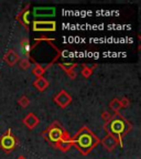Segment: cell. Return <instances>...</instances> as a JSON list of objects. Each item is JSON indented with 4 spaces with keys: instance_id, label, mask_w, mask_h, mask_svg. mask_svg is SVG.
I'll return each mask as SVG.
<instances>
[{
    "instance_id": "cell-6",
    "label": "cell",
    "mask_w": 141,
    "mask_h": 159,
    "mask_svg": "<svg viewBox=\"0 0 141 159\" xmlns=\"http://www.w3.org/2000/svg\"><path fill=\"white\" fill-rule=\"evenodd\" d=\"M62 135H63L62 130H61L59 128H57V127L52 128L49 133V137H50V139H51L52 142H59V140H61V138H62Z\"/></svg>"
},
{
    "instance_id": "cell-10",
    "label": "cell",
    "mask_w": 141,
    "mask_h": 159,
    "mask_svg": "<svg viewBox=\"0 0 141 159\" xmlns=\"http://www.w3.org/2000/svg\"><path fill=\"white\" fill-rule=\"evenodd\" d=\"M24 124L27 125L29 128H33V127H35L39 124V119L33 114H29V116H28L27 118H24Z\"/></svg>"
},
{
    "instance_id": "cell-13",
    "label": "cell",
    "mask_w": 141,
    "mask_h": 159,
    "mask_svg": "<svg viewBox=\"0 0 141 159\" xmlns=\"http://www.w3.org/2000/svg\"><path fill=\"white\" fill-rule=\"evenodd\" d=\"M43 72H44V70H43L42 67H40L39 65H37V66L34 67V71H33V73H34L35 75H42Z\"/></svg>"
},
{
    "instance_id": "cell-12",
    "label": "cell",
    "mask_w": 141,
    "mask_h": 159,
    "mask_svg": "<svg viewBox=\"0 0 141 159\" xmlns=\"http://www.w3.org/2000/svg\"><path fill=\"white\" fill-rule=\"evenodd\" d=\"M34 85L39 89H41V91H42V89H45V87L49 85V83H47V81L45 79H42V77H41V79H39L37 82L34 83Z\"/></svg>"
},
{
    "instance_id": "cell-7",
    "label": "cell",
    "mask_w": 141,
    "mask_h": 159,
    "mask_svg": "<svg viewBox=\"0 0 141 159\" xmlns=\"http://www.w3.org/2000/svg\"><path fill=\"white\" fill-rule=\"evenodd\" d=\"M116 145H117V139L114 136H112V135H109V136H107L104 139V146L108 150H112L116 147Z\"/></svg>"
},
{
    "instance_id": "cell-3",
    "label": "cell",
    "mask_w": 141,
    "mask_h": 159,
    "mask_svg": "<svg viewBox=\"0 0 141 159\" xmlns=\"http://www.w3.org/2000/svg\"><path fill=\"white\" fill-rule=\"evenodd\" d=\"M33 15L34 17H53L55 15V9L54 8H34L33 9Z\"/></svg>"
},
{
    "instance_id": "cell-14",
    "label": "cell",
    "mask_w": 141,
    "mask_h": 159,
    "mask_svg": "<svg viewBox=\"0 0 141 159\" xmlns=\"http://www.w3.org/2000/svg\"><path fill=\"white\" fill-rule=\"evenodd\" d=\"M29 66H30V63L28 61H22V63H21V67L22 69H28Z\"/></svg>"
},
{
    "instance_id": "cell-15",
    "label": "cell",
    "mask_w": 141,
    "mask_h": 159,
    "mask_svg": "<svg viewBox=\"0 0 141 159\" xmlns=\"http://www.w3.org/2000/svg\"><path fill=\"white\" fill-rule=\"evenodd\" d=\"M25 98H27V97H24V96H23V101H24V102H25ZM20 103H21V104H22L23 105V107H25V105H27V104H25V103H23V102H20ZM27 103H29V101H27Z\"/></svg>"
},
{
    "instance_id": "cell-4",
    "label": "cell",
    "mask_w": 141,
    "mask_h": 159,
    "mask_svg": "<svg viewBox=\"0 0 141 159\" xmlns=\"http://www.w3.org/2000/svg\"><path fill=\"white\" fill-rule=\"evenodd\" d=\"M33 29L35 31H52V30H55V22H49V21L34 22Z\"/></svg>"
},
{
    "instance_id": "cell-5",
    "label": "cell",
    "mask_w": 141,
    "mask_h": 159,
    "mask_svg": "<svg viewBox=\"0 0 141 159\" xmlns=\"http://www.w3.org/2000/svg\"><path fill=\"white\" fill-rule=\"evenodd\" d=\"M57 104H59L62 107H65L66 105H68V103L71 102V97L69 95H67L65 92H61L55 98Z\"/></svg>"
},
{
    "instance_id": "cell-1",
    "label": "cell",
    "mask_w": 141,
    "mask_h": 159,
    "mask_svg": "<svg viewBox=\"0 0 141 159\" xmlns=\"http://www.w3.org/2000/svg\"><path fill=\"white\" fill-rule=\"evenodd\" d=\"M77 143H78L79 147L82 149H89L92 148L95 144V139L93 138V136L88 133H84L77 139Z\"/></svg>"
},
{
    "instance_id": "cell-11",
    "label": "cell",
    "mask_w": 141,
    "mask_h": 159,
    "mask_svg": "<svg viewBox=\"0 0 141 159\" xmlns=\"http://www.w3.org/2000/svg\"><path fill=\"white\" fill-rule=\"evenodd\" d=\"M30 43L28 40H23L22 43H21V51H22V54L24 55V57H28L30 53Z\"/></svg>"
},
{
    "instance_id": "cell-9",
    "label": "cell",
    "mask_w": 141,
    "mask_h": 159,
    "mask_svg": "<svg viewBox=\"0 0 141 159\" xmlns=\"http://www.w3.org/2000/svg\"><path fill=\"white\" fill-rule=\"evenodd\" d=\"M5 59H6V61H7L8 64L13 65V64H15V63L18 61L19 57H18V54L15 52V51H12V50H10V51H8V52H7V54H6Z\"/></svg>"
},
{
    "instance_id": "cell-2",
    "label": "cell",
    "mask_w": 141,
    "mask_h": 159,
    "mask_svg": "<svg viewBox=\"0 0 141 159\" xmlns=\"http://www.w3.org/2000/svg\"><path fill=\"white\" fill-rule=\"evenodd\" d=\"M109 132L114 135H119L124 133L125 130V123L120 119H114L108 126Z\"/></svg>"
},
{
    "instance_id": "cell-8",
    "label": "cell",
    "mask_w": 141,
    "mask_h": 159,
    "mask_svg": "<svg viewBox=\"0 0 141 159\" xmlns=\"http://www.w3.org/2000/svg\"><path fill=\"white\" fill-rule=\"evenodd\" d=\"M1 145H2V147L5 149H11L15 146V139L10 135H7V136H5L1 139Z\"/></svg>"
}]
</instances>
